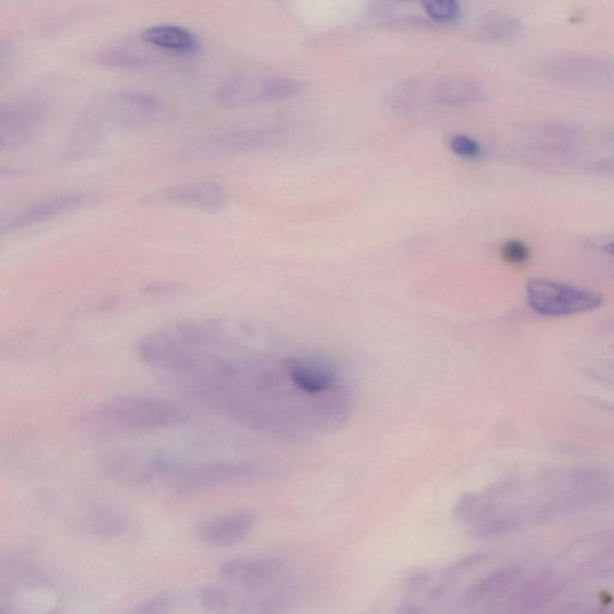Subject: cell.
<instances>
[{"instance_id": "1", "label": "cell", "mask_w": 614, "mask_h": 614, "mask_svg": "<svg viewBox=\"0 0 614 614\" xmlns=\"http://www.w3.org/2000/svg\"><path fill=\"white\" fill-rule=\"evenodd\" d=\"M186 418L176 403L149 396H124L95 407L83 423L95 432L122 435L170 429Z\"/></svg>"}, {"instance_id": "2", "label": "cell", "mask_w": 614, "mask_h": 614, "mask_svg": "<svg viewBox=\"0 0 614 614\" xmlns=\"http://www.w3.org/2000/svg\"><path fill=\"white\" fill-rule=\"evenodd\" d=\"M150 479L167 478L179 491L200 492L243 483L257 477L260 469L244 462H202L176 465L162 460H149Z\"/></svg>"}, {"instance_id": "3", "label": "cell", "mask_w": 614, "mask_h": 614, "mask_svg": "<svg viewBox=\"0 0 614 614\" xmlns=\"http://www.w3.org/2000/svg\"><path fill=\"white\" fill-rule=\"evenodd\" d=\"M527 296L535 312L550 317L573 316L597 310L603 304L598 294L545 279L529 281Z\"/></svg>"}, {"instance_id": "4", "label": "cell", "mask_w": 614, "mask_h": 614, "mask_svg": "<svg viewBox=\"0 0 614 614\" xmlns=\"http://www.w3.org/2000/svg\"><path fill=\"white\" fill-rule=\"evenodd\" d=\"M550 80L583 88H613L614 60L603 57L556 56L541 65Z\"/></svg>"}, {"instance_id": "5", "label": "cell", "mask_w": 614, "mask_h": 614, "mask_svg": "<svg viewBox=\"0 0 614 614\" xmlns=\"http://www.w3.org/2000/svg\"><path fill=\"white\" fill-rule=\"evenodd\" d=\"M44 116V107L34 100H18L0 110V149H15L34 135Z\"/></svg>"}, {"instance_id": "6", "label": "cell", "mask_w": 614, "mask_h": 614, "mask_svg": "<svg viewBox=\"0 0 614 614\" xmlns=\"http://www.w3.org/2000/svg\"><path fill=\"white\" fill-rule=\"evenodd\" d=\"M256 525V515L239 510L204 520L196 528L197 538L213 547H230L242 543Z\"/></svg>"}, {"instance_id": "7", "label": "cell", "mask_w": 614, "mask_h": 614, "mask_svg": "<svg viewBox=\"0 0 614 614\" xmlns=\"http://www.w3.org/2000/svg\"><path fill=\"white\" fill-rule=\"evenodd\" d=\"M152 203L174 204L204 210V212H219L228 202L227 192L222 186L210 182H196L172 186L149 198Z\"/></svg>"}, {"instance_id": "8", "label": "cell", "mask_w": 614, "mask_h": 614, "mask_svg": "<svg viewBox=\"0 0 614 614\" xmlns=\"http://www.w3.org/2000/svg\"><path fill=\"white\" fill-rule=\"evenodd\" d=\"M94 202V197L87 194H68L47 198L45 201L32 204L12 216L9 221L2 222V233L42 224L58 218V216L74 212L89 206Z\"/></svg>"}, {"instance_id": "9", "label": "cell", "mask_w": 614, "mask_h": 614, "mask_svg": "<svg viewBox=\"0 0 614 614\" xmlns=\"http://www.w3.org/2000/svg\"><path fill=\"white\" fill-rule=\"evenodd\" d=\"M284 367L294 387L307 396H323L336 388L334 370L322 361L291 358L284 361Z\"/></svg>"}, {"instance_id": "10", "label": "cell", "mask_w": 614, "mask_h": 614, "mask_svg": "<svg viewBox=\"0 0 614 614\" xmlns=\"http://www.w3.org/2000/svg\"><path fill=\"white\" fill-rule=\"evenodd\" d=\"M282 569L284 561L280 558H244L222 565L220 576L232 585L255 588L275 580Z\"/></svg>"}, {"instance_id": "11", "label": "cell", "mask_w": 614, "mask_h": 614, "mask_svg": "<svg viewBox=\"0 0 614 614\" xmlns=\"http://www.w3.org/2000/svg\"><path fill=\"white\" fill-rule=\"evenodd\" d=\"M141 39L150 46L170 53L191 54L200 50V40L196 34L188 28L174 24H158L146 28Z\"/></svg>"}, {"instance_id": "12", "label": "cell", "mask_w": 614, "mask_h": 614, "mask_svg": "<svg viewBox=\"0 0 614 614\" xmlns=\"http://www.w3.org/2000/svg\"><path fill=\"white\" fill-rule=\"evenodd\" d=\"M110 106L114 122L122 124L146 122L160 111V102L154 95L136 90L116 95Z\"/></svg>"}, {"instance_id": "13", "label": "cell", "mask_w": 614, "mask_h": 614, "mask_svg": "<svg viewBox=\"0 0 614 614\" xmlns=\"http://www.w3.org/2000/svg\"><path fill=\"white\" fill-rule=\"evenodd\" d=\"M484 90L477 83L463 77H447L439 82L431 98L436 104L462 106L484 99Z\"/></svg>"}, {"instance_id": "14", "label": "cell", "mask_w": 614, "mask_h": 614, "mask_svg": "<svg viewBox=\"0 0 614 614\" xmlns=\"http://www.w3.org/2000/svg\"><path fill=\"white\" fill-rule=\"evenodd\" d=\"M272 134L262 130H238L216 136L212 147L221 153H242L272 142Z\"/></svg>"}, {"instance_id": "15", "label": "cell", "mask_w": 614, "mask_h": 614, "mask_svg": "<svg viewBox=\"0 0 614 614\" xmlns=\"http://www.w3.org/2000/svg\"><path fill=\"white\" fill-rule=\"evenodd\" d=\"M521 32L519 18L496 14L486 17L479 27V38L486 42H507L516 38Z\"/></svg>"}, {"instance_id": "16", "label": "cell", "mask_w": 614, "mask_h": 614, "mask_svg": "<svg viewBox=\"0 0 614 614\" xmlns=\"http://www.w3.org/2000/svg\"><path fill=\"white\" fill-rule=\"evenodd\" d=\"M296 597L291 586H282L245 604V614H286Z\"/></svg>"}, {"instance_id": "17", "label": "cell", "mask_w": 614, "mask_h": 614, "mask_svg": "<svg viewBox=\"0 0 614 614\" xmlns=\"http://www.w3.org/2000/svg\"><path fill=\"white\" fill-rule=\"evenodd\" d=\"M87 526L95 535L114 537V535L124 532V529L128 527V521L117 511L102 509L89 517Z\"/></svg>"}, {"instance_id": "18", "label": "cell", "mask_w": 614, "mask_h": 614, "mask_svg": "<svg viewBox=\"0 0 614 614\" xmlns=\"http://www.w3.org/2000/svg\"><path fill=\"white\" fill-rule=\"evenodd\" d=\"M148 57L137 52H132L126 47H108L99 53L102 64L114 66V68H137L146 65Z\"/></svg>"}, {"instance_id": "19", "label": "cell", "mask_w": 614, "mask_h": 614, "mask_svg": "<svg viewBox=\"0 0 614 614\" xmlns=\"http://www.w3.org/2000/svg\"><path fill=\"white\" fill-rule=\"evenodd\" d=\"M302 84L290 78H266L262 87L261 100H284L297 95Z\"/></svg>"}, {"instance_id": "20", "label": "cell", "mask_w": 614, "mask_h": 614, "mask_svg": "<svg viewBox=\"0 0 614 614\" xmlns=\"http://www.w3.org/2000/svg\"><path fill=\"white\" fill-rule=\"evenodd\" d=\"M423 6L427 16L436 22H453L461 15V6L455 0H431Z\"/></svg>"}, {"instance_id": "21", "label": "cell", "mask_w": 614, "mask_h": 614, "mask_svg": "<svg viewBox=\"0 0 614 614\" xmlns=\"http://www.w3.org/2000/svg\"><path fill=\"white\" fill-rule=\"evenodd\" d=\"M451 152L461 158L474 159L481 154V146L478 141L467 135H456L449 142Z\"/></svg>"}, {"instance_id": "22", "label": "cell", "mask_w": 614, "mask_h": 614, "mask_svg": "<svg viewBox=\"0 0 614 614\" xmlns=\"http://www.w3.org/2000/svg\"><path fill=\"white\" fill-rule=\"evenodd\" d=\"M173 605L174 600L171 597L161 595V597L143 601L142 604L137 605L125 614H168L172 611Z\"/></svg>"}, {"instance_id": "23", "label": "cell", "mask_w": 614, "mask_h": 614, "mask_svg": "<svg viewBox=\"0 0 614 614\" xmlns=\"http://www.w3.org/2000/svg\"><path fill=\"white\" fill-rule=\"evenodd\" d=\"M502 255L505 261L513 264H522L529 260L531 251L525 243L520 240H509L505 243L502 249Z\"/></svg>"}, {"instance_id": "24", "label": "cell", "mask_w": 614, "mask_h": 614, "mask_svg": "<svg viewBox=\"0 0 614 614\" xmlns=\"http://www.w3.org/2000/svg\"><path fill=\"white\" fill-rule=\"evenodd\" d=\"M480 556H471V557H467V558H463L460 559L459 562H456L453 567H450L448 570V574L450 576H456L459 575L461 573H463V571H466L469 568H473L474 565H477L478 562L481 561Z\"/></svg>"}, {"instance_id": "25", "label": "cell", "mask_w": 614, "mask_h": 614, "mask_svg": "<svg viewBox=\"0 0 614 614\" xmlns=\"http://www.w3.org/2000/svg\"><path fill=\"white\" fill-rule=\"evenodd\" d=\"M397 614H429L427 613L423 607H420L415 604H403L400 606V609L397 610Z\"/></svg>"}, {"instance_id": "26", "label": "cell", "mask_w": 614, "mask_h": 614, "mask_svg": "<svg viewBox=\"0 0 614 614\" xmlns=\"http://www.w3.org/2000/svg\"><path fill=\"white\" fill-rule=\"evenodd\" d=\"M603 250L606 252V254H609L611 256H614V242H611L609 244H606L603 248Z\"/></svg>"}, {"instance_id": "27", "label": "cell", "mask_w": 614, "mask_h": 614, "mask_svg": "<svg viewBox=\"0 0 614 614\" xmlns=\"http://www.w3.org/2000/svg\"><path fill=\"white\" fill-rule=\"evenodd\" d=\"M46 614H56V613H46Z\"/></svg>"}]
</instances>
